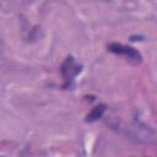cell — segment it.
Wrapping results in <instances>:
<instances>
[{
	"instance_id": "6da1fadb",
	"label": "cell",
	"mask_w": 157,
	"mask_h": 157,
	"mask_svg": "<svg viewBox=\"0 0 157 157\" xmlns=\"http://www.w3.org/2000/svg\"><path fill=\"white\" fill-rule=\"evenodd\" d=\"M82 71V65L78 64L75 58L72 55H67L61 66H60V74L63 76L64 83H63V88L64 90H69L74 86V80L75 77Z\"/></svg>"
},
{
	"instance_id": "7a4b0ae2",
	"label": "cell",
	"mask_w": 157,
	"mask_h": 157,
	"mask_svg": "<svg viewBox=\"0 0 157 157\" xmlns=\"http://www.w3.org/2000/svg\"><path fill=\"white\" fill-rule=\"evenodd\" d=\"M108 50L114 53V54H119V55H125L128 56L129 59H132V60H136V61H141L142 56L140 54V52L132 47H129V45H124V44H120V43H109L108 44Z\"/></svg>"
},
{
	"instance_id": "3957f363",
	"label": "cell",
	"mask_w": 157,
	"mask_h": 157,
	"mask_svg": "<svg viewBox=\"0 0 157 157\" xmlns=\"http://www.w3.org/2000/svg\"><path fill=\"white\" fill-rule=\"evenodd\" d=\"M105 108H107V105L105 104H103V103H101V104H98V105H96L94 108H92V110L86 115V121L87 123H93V121H97L98 119H101L102 118V115H103V113L105 112Z\"/></svg>"
}]
</instances>
